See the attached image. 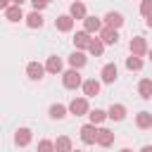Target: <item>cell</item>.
<instances>
[{
    "instance_id": "14",
    "label": "cell",
    "mask_w": 152,
    "mask_h": 152,
    "mask_svg": "<svg viewBox=\"0 0 152 152\" xmlns=\"http://www.w3.org/2000/svg\"><path fill=\"white\" fill-rule=\"evenodd\" d=\"M83 31L97 33V31H102V21H100L97 17H86V19H83Z\"/></svg>"
},
{
    "instance_id": "6",
    "label": "cell",
    "mask_w": 152,
    "mask_h": 152,
    "mask_svg": "<svg viewBox=\"0 0 152 152\" xmlns=\"http://www.w3.org/2000/svg\"><path fill=\"white\" fill-rule=\"evenodd\" d=\"M55 28L62 31V33H69V31L74 28V19H71L69 14H59V17L55 19Z\"/></svg>"
},
{
    "instance_id": "17",
    "label": "cell",
    "mask_w": 152,
    "mask_h": 152,
    "mask_svg": "<svg viewBox=\"0 0 152 152\" xmlns=\"http://www.w3.org/2000/svg\"><path fill=\"white\" fill-rule=\"evenodd\" d=\"M138 93L142 100H152V78H142L138 83Z\"/></svg>"
},
{
    "instance_id": "10",
    "label": "cell",
    "mask_w": 152,
    "mask_h": 152,
    "mask_svg": "<svg viewBox=\"0 0 152 152\" xmlns=\"http://www.w3.org/2000/svg\"><path fill=\"white\" fill-rule=\"evenodd\" d=\"M116 76H119L116 64H112V62H109V64H104V66H102V81H104V83H114V81H116Z\"/></svg>"
},
{
    "instance_id": "4",
    "label": "cell",
    "mask_w": 152,
    "mask_h": 152,
    "mask_svg": "<svg viewBox=\"0 0 152 152\" xmlns=\"http://www.w3.org/2000/svg\"><path fill=\"white\" fill-rule=\"evenodd\" d=\"M128 48H131V55H135V57H142V55L147 52V43H145V38H140V36L131 38Z\"/></svg>"
},
{
    "instance_id": "34",
    "label": "cell",
    "mask_w": 152,
    "mask_h": 152,
    "mask_svg": "<svg viewBox=\"0 0 152 152\" xmlns=\"http://www.w3.org/2000/svg\"><path fill=\"white\" fill-rule=\"evenodd\" d=\"M21 2H26V0H12V5H19V7H21Z\"/></svg>"
},
{
    "instance_id": "24",
    "label": "cell",
    "mask_w": 152,
    "mask_h": 152,
    "mask_svg": "<svg viewBox=\"0 0 152 152\" xmlns=\"http://www.w3.org/2000/svg\"><path fill=\"white\" fill-rule=\"evenodd\" d=\"M88 52H90V55H95V57H100V55L104 52V43H102L100 38H93V40H90V45H88Z\"/></svg>"
},
{
    "instance_id": "18",
    "label": "cell",
    "mask_w": 152,
    "mask_h": 152,
    "mask_svg": "<svg viewBox=\"0 0 152 152\" xmlns=\"http://www.w3.org/2000/svg\"><path fill=\"white\" fill-rule=\"evenodd\" d=\"M126 116V107L124 104H112L109 109H107V119H114V121H121Z\"/></svg>"
},
{
    "instance_id": "27",
    "label": "cell",
    "mask_w": 152,
    "mask_h": 152,
    "mask_svg": "<svg viewBox=\"0 0 152 152\" xmlns=\"http://www.w3.org/2000/svg\"><path fill=\"white\" fill-rule=\"evenodd\" d=\"M126 69H131V71L142 69V59H140V57H135V55H131V57L126 59Z\"/></svg>"
},
{
    "instance_id": "21",
    "label": "cell",
    "mask_w": 152,
    "mask_h": 152,
    "mask_svg": "<svg viewBox=\"0 0 152 152\" xmlns=\"http://www.w3.org/2000/svg\"><path fill=\"white\" fill-rule=\"evenodd\" d=\"M24 19H26V26H28V28H40V26H43V14L36 12V10H33L28 17H24Z\"/></svg>"
},
{
    "instance_id": "36",
    "label": "cell",
    "mask_w": 152,
    "mask_h": 152,
    "mask_svg": "<svg viewBox=\"0 0 152 152\" xmlns=\"http://www.w3.org/2000/svg\"><path fill=\"white\" fill-rule=\"evenodd\" d=\"M147 55H150V62H152V50H147Z\"/></svg>"
},
{
    "instance_id": "28",
    "label": "cell",
    "mask_w": 152,
    "mask_h": 152,
    "mask_svg": "<svg viewBox=\"0 0 152 152\" xmlns=\"http://www.w3.org/2000/svg\"><path fill=\"white\" fill-rule=\"evenodd\" d=\"M38 152H55V142L52 140H40L38 142Z\"/></svg>"
},
{
    "instance_id": "7",
    "label": "cell",
    "mask_w": 152,
    "mask_h": 152,
    "mask_svg": "<svg viewBox=\"0 0 152 152\" xmlns=\"http://www.w3.org/2000/svg\"><path fill=\"white\" fill-rule=\"evenodd\" d=\"M26 74H28V78H31V81H40V78H43V74H45V66H43V64H38V62H28Z\"/></svg>"
},
{
    "instance_id": "33",
    "label": "cell",
    "mask_w": 152,
    "mask_h": 152,
    "mask_svg": "<svg viewBox=\"0 0 152 152\" xmlns=\"http://www.w3.org/2000/svg\"><path fill=\"white\" fill-rule=\"evenodd\" d=\"M140 152H152V145H145V147H142Z\"/></svg>"
},
{
    "instance_id": "31",
    "label": "cell",
    "mask_w": 152,
    "mask_h": 152,
    "mask_svg": "<svg viewBox=\"0 0 152 152\" xmlns=\"http://www.w3.org/2000/svg\"><path fill=\"white\" fill-rule=\"evenodd\" d=\"M10 2H12V0H0V10H7V7H10Z\"/></svg>"
},
{
    "instance_id": "25",
    "label": "cell",
    "mask_w": 152,
    "mask_h": 152,
    "mask_svg": "<svg viewBox=\"0 0 152 152\" xmlns=\"http://www.w3.org/2000/svg\"><path fill=\"white\" fill-rule=\"evenodd\" d=\"M50 116H52V119H64V116H66V107L59 104V102L52 104V107H50Z\"/></svg>"
},
{
    "instance_id": "19",
    "label": "cell",
    "mask_w": 152,
    "mask_h": 152,
    "mask_svg": "<svg viewBox=\"0 0 152 152\" xmlns=\"http://www.w3.org/2000/svg\"><path fill=\"white\" fill-rule=\"evenodd\" d=\"M135 126L138 128H152V114L150 112H138L135 114Z\"/></svg>"
},
{
    "instance_id": "22",
    "label": "cell",
    "mask_w": 152,
    "mask_h": 152,
    "mask_svg": "<svg viewBox=\"0 0 152 152\" xmlns=\"http://www.w3.org/2000/svg\"><path fill=\"white\" fill-rule=\"evenodd\" d=\"M45 71H50V74H59V71H62V59H59L57 55L48 57V62H45Z\"/></svg>"
},
{
    "instance_id": "30",
    "label": "cell",
    "mask_w": 152,
    "mask_h": 152,
    "mask_svg": "<svg viewBox=\"0 0 152 152\" xmlns=\"http://www.w3.org/2000/svg\"><path fill=\"white\" fill-rule=\"evenodd\" d=\"M31 5H33V10H36V12H40V10H45V7H48V0H31Z\"/></svg>"
},
{
    "instance_id": "38",
    "label": "cell",
    "mask_w": 152,
    "mask_h": 152,
    "mask_svg": "<svg viewBox=\"0 0 152 152\" xmlns=\"http://www.w3.org/2000/svg\"><path fill=\"white\" fill-rule=\"evenodd\" d=\"M48 2H50V0H48Z\"/></svg>"
},
{
    "instance_id": "9",
    "label": "cell",
    "mask_w": 152,
    "mask_h": 152,
    "mask_svg": "<svg viewBox=\"0 0 152 152\" xmlns=\"http://www.w3.org/2000/svg\"><path fill=\"white\" fill-rule=\"evenodd\" d=\"M90 33L88 31H76V36H74V45L78 48V50H88V45H90Z\"/></svg>"
},
{
    "instance_id": "12",
    "label": "cell",
    "mask_w": 152,
    "mask_h": 152,
    "mask_svg": "<svg viewBox=\"0 0 152 152\" xmlns=\"http://www.w3.org/2000/svg\"><path fill=\"white\" fill-rule=\"evenodd\" d=\"M31 138H33L31 128H19V131L14 133V142H17L19 147H26V145L31 142Z\"/></svg>"
},
{
    "instance_id": "15",
    "label": "cell",
    "mask_w": 152,
    "mask_h": 152,
    "mask_svg": "<svg viewBox=\"0 0 152 152\" xmlns=\"http://www.w3.org/2000/svg\"><path fill=\"white\" fill-rule=\"evenodd\" d=\"M86 62H88V57L83 55V50H76V52L69 55V64H71V69H81V66H86Z\"/></svg>"
},
{
    "instance_id": "11",
    "label": "cell",
    "mask_w": 152,
    "mask_h": 152,
    "mask_svg": "<svg viewBox=\"0 0 152 152\" xmlns=\"http://www.w3.org/2000/svg\"><path fill=\"white\" fill-rule=\"evenodd\" d=\"M83 93H86V97H95V95H100V81H95V78H88V81H83Z\"/></svg>"
},
{
    "instance_id": "32",
    "label": "cell",
    "mask_w": 152,
    "mask_h": 152,
    "mask_svg": "<svg viewBox=\"0 0 152 152\" xmlns=\"http://www.w3.org/2000/svg\"><path fill=\"white\" fill-rule=\"evenodd\" d=\"M145 24H147V26H150V28H152V14H150V17H147V19H145Z\"/></svg>"
},
{
    "instance_id": "35",
    "label": "cell",
    "mask_w": 152,
    "mask_h": 152,
    "mask_svg": "<svg viewBox=\"0 0 152 152\" xmlns=\"http://www.w3.org/2000/svg\"><path fill=\"white\" fill-rule=\"evenodd\" d=\"M119 152H133V150H128V147H124V150H119Z\"/></svg>"
},
{
    "instance_id": "16",
    "label": "cell",
    "mask_w": 152,
    "mask_h": 152,
    "mask_svg": "<svg viewBox=\"0 0 152 152\" xmlns=\"http://www.w3.org/2000/svg\"><path fill=\"white\" fill-rule=\"evenodd\" d=\"M69 17H71V19H86V17H88V14H86V5L78 2V0L71 2V7H69Z\"/></svg>"
},
{
    "instance_id": "8",
    "label": "cell",
    "mask_w": 152,
    "mask_h": 152,
    "mask_svg": "<svg viewBox=\"0 0 152 152\" xmlns=\"http://www.w3.org/2000/svg\"><path fill=\"white\" fill-rule=\"evenodd\" d=\"M104 24H107L109 28H121L124 14H121V12H107V14H104Z\"/></svg>"
},
{
    "instance_id": "23",
    "label": "cell",
    "mask_w": 152,
    "mask_h": 152,
    "mask_svg": "<svg viewBox=\"0 0 152 152\" xmlns=\"http://www.w3.org/2000/svg\"><path fill=\"white\" fill-rule=\"evenodd\" d=\"M71 138L69 135H59L57 142H55V152H71Z\"/></svg>"
},
{
    "instance_id": "29",
    "label": "cell",
    "mask_w": 152,
    "mask_h": 152,
    "mask_svg": "<svg viewBox=\"0 0 152 152\" xmlns=\"http://www.w3.org/2000/svg\"><path fill=\"white\" fill-rule=\"evenodd\" d=\"M140 14L142 17H150L152 14V0H142L140 2Z\"/></svg>"
},
{
    "instance_id": "20",
    "label": "cell",
    "mask_w": 152,
    "mask_h": 152,
    "mask_svg": "<svg viewBox=\"0 0 152 152\" xmlns=\"http://www.w3.org/2000/svg\"><path fill=\"white\" fill-rule=\"evenodd\" d=\"M5 17H7V21H19V19H24V12L19 5H10L5 10Z\"/></svg>"
},
{
    "instance_id": "5",
    "label": "cell",
    "mask_w": 152,
    "mask_h": 152,
    "mask_svg": "<svg viewBox=\"0 0 152 152\" xmlns=\"http://www.w3.org/2000/svg\"><path fill=\"white\" fill-rule=\"evenodd\" d=\"M100 40H102L104 45H116V43H119V31H116V28L104 26V28L100 31Z\"/></svg>"
},
{
    "instance_id": "37",
    "label": "cell",
    "mask_w": 152,
    "mask_h": 152,
    "mask_svg": "<svg viewBox=\"0 0 152 152\" xmlns=\"http://www.w3.org/2000/svg\"><path fill=\"white\" fill-rule=\"evenodd\" d=\"M71 152H81V150H71Z\"/></svg>"
},
{
    "instance_id": "2",
    "label": "cell",
    "mask_w": 152,
    "mask_h": 152,
    "mask_svg": "<svg viewBox=\"0 0 152 152\" xmlns=\"http://www.w3.org/2000/svg\"><path fill=\"white\" fill-rule=\"evenodd\" d=\"M69 112H71L74 116L88 114V100H86V97H74V100L69 102Z\"/></svg>"
},
{
    "instance_id": "1",
    "label": "cell",
    "mask_w": 152,
    "mask_h": 152,
    "mask_svg": "<svg viewBox=\"0 0 152 152\" xmlns=\"http://www.w3.org/2000/svg\"><path fill=\"white\" fill-rule=\"evenodd\" d=\"M62 83H64V88L76 90L78 86H83V78H81L78 69H69V71H64V74H62Z\"/></svg>"
},
{
    "instance_id": "13",
    "label": "cell",
    "mask_w": 152,
    "mask_h": 152,
    "mask_svg": "<svg viewBox=\"0 0 152 152\" xmlns=\"http://www.w3.org/2000/svg\"><path fill=\"white\" fill-rule=\"evenodd\" d=\"M114 142V133L109 128H97V145L100 147H109Z\"/></svg>"
},
{
    "instance_id": "26",
    "label": "cell",
    "mask_w": 152,
    "mask_h": 152,
    "mask_svg": "<svg viewBox=\"0 0 152 152\" xmlns=\"http://www.w3.org/2000/svg\"><path fill=\"white\" fill-rule=\"evenodd\" d=\"M88 116H90V124H102L104 119H107V112H102V109H93V112H88Z\"/></svg>"
},
{
    "instance_id": "3",
    "label": "cell",
    "mask_w": 152,
    "mask_h": 152,
    "mask_svg": "<svg viewBox=\"0 0 152 152\" xmlns=\"http://www.w3.org/2000/svg\"><path fill=\"white\" fill-rule=\"evenodd\" d=\"M81 140H83L86 145H95V142H97V128H95V124L81 126Z\"/></svg>"
}]
</instances>
